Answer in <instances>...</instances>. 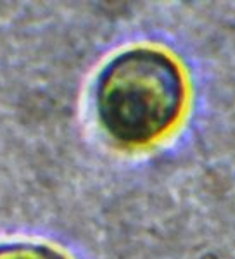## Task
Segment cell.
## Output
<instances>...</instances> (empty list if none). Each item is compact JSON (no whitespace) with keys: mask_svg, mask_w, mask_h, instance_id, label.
I'll use <instances>...</instances> for the list:
<instances>
[{"mask_svg":"<svg viewBox=\"0 0 235 259\" xmlns=\"http://www.w3.org/2000/svg\"><path fill=\"white\" fill-rule=\"evenodd\" d=\"M0 259H69L57 249L42 244H11L0 247Z\"/></svg>","mask_w":235,"mask_h":259,"instance_id":"obj_2","label":"cell"},{"mask_svg":"<svg viewBox=\"0 0 235 259\" xmlns=\"http://www.w3.org/2000/svg\"><path fill=\"white\" fill-rule=\"evenodd\" d=\"M185 97V76L170 54L154 47H133L114 56L100 71L95 111L112 140L140 147L175 126Z\"/></svg>","mask_w":235,"mask_h":259,"instance_id":"obj_1","label":"cell"}]
</instances>
